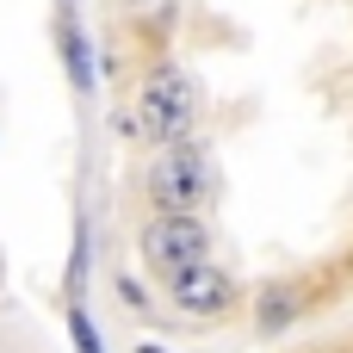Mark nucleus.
<instances>
[{
    "label": "nucleus",
    "instance_id": "obj_2",
    "mask_svg": "<svg viewBox=\"0 0 353 353\" xmlns=\"http://www.w3.org/2000/svg\"><path fill=\"white\" fill-rule=\"evenodd\" d=\"M205 192H211V168H205V155H199L192 143L168 149V155L149 168V199L161 205V217H192Z\"/></svg>",
    "mask_w": 353,
    "mask_h": 353
},
{
    "label": "nucleus",
    "instance_id": "obj_5",
    "mask_svg": "<svg viewBox=\"0 0 353 353\" xmlns=\"http://www.w3.org/2000/svg\"><path fill=\"white\" fill-rule=\"evenodd\" d=\"M292 316H298V292L292 285H267L261 292V335H279Z\"/></svg>",
    "mask_w": 353,
    "mask_h": 353
},
{
    "label": "nucleus",
    "instance_id": "obj_3",
    "mask_svg": "<svg viewBox=\"0 0 353 353\" xmlns=\"http://www.w3.org/2000/svg\"><path fill=\"white\" fill-rule=\"evenodd\" d=\"M143 254H149V267H155V273L180 279V273L205 267L211 236H205V223H199V217H155V223L143 230Z\"/></svg>",
    "mask_w": 353,
    "mask_h": 353
},
{
    "label": "nucleus",
    "instance_id": "obj_6",
    "mask_svg": "<svg viewBox=\"0 0 353 353\" xmlns=\"http://www.w3.org/2000/svg\"><path fill=\"white\" fill-rule=\"evenodd\" d=\"M68 335H74V353H105V347H99V329H93V316H87L81 304L68 310Z\"/></svg>",
    "mask_w": 353,
    "mask_h": 353
},
{
    "label": "nucleus",
    "instance_id": "obj_4",
    "mask_svg": "<svg viewBox=\"0 0 353 353\" xmlns=\"http://www.w3.org/2000/svg\"><path fill=\"white\" fill-rule=\"evenodd\" d=\"M174 304H180L186 316H217V310L236 304V285H230V273H217V267L205 261V267H192V273L174 279Z\"/></svg>",
    "mask_w": 353,
    "mask_h": 353
},
{
    "label": "nucleus",
    "instance_id": "obj_7",
    "mask_svg": "<svg viewBox=\"0 0 353 353\" xmlns=\"http://www.w3.org/2000/svg\"><path fill=\"white\" fill-rule=\"evenodd\" d=\"M137 353H168V347H149V341H143V347H137Z\"/></svg>",
    "mask_w": 353,
    "mask_h": 353
},
{
    "label": "nucleus",
    "instance_id": "obj_1",
    "mask_svg": "<svg viewBox=\"0 0 353 353\" xmlns=\"http://www.w3.org/2000/svg\"><path fill=\"white\" fill-rule=\"evenodd\" d=\"M192 118H199V93L180 68H155L143 81V130L168 149H180L192 137Z\"/></svg>",
    "mask_w": 353,
    "mask_h": 353
},
{
    "label": "nucleus",
    "instance_id": "obj_8",
    "mask_svg": "<svg viewBox=\"0 0 353 353\" xmlns=\"http://www.w3.org/2000/svg\"><path fill=\"white\" fill-rule=\"evenodd\" d=\"M130 6H161V0H130Z\"/></svg>",
    "mask_w": 353,
    "mask_h": 353
}]
</instances>
